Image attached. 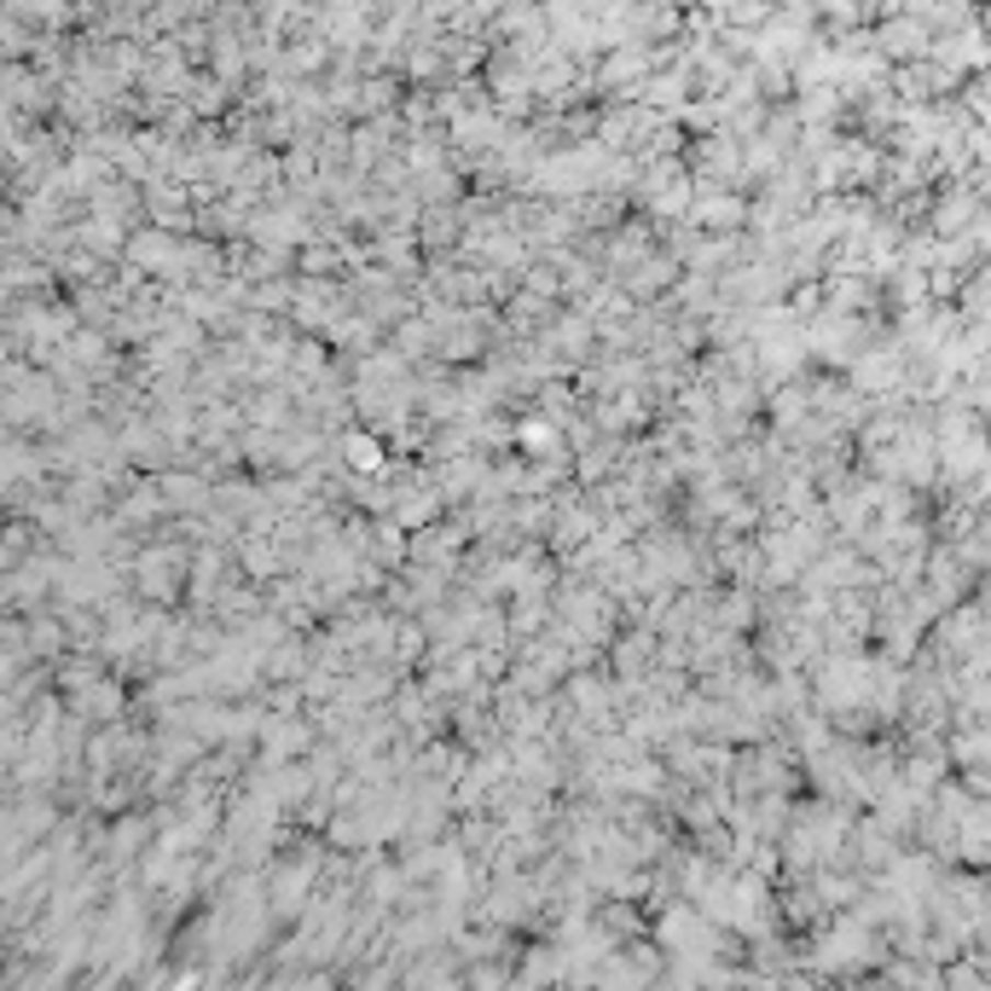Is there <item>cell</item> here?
<instances>
[{
	"instance_id": "obj_3",
	"label": "cell",
	"mask_w": 991,
	"mask_h": 991,
	"mask_svg": "<svg viewBox=\"0 0 991 991\" xmlns=\"http://www.w3.org/2000/svg\"><path fill=\"white\" fill-rule=\"evenodd\" d=\"M349 458L360 464V470H377V464H383V447H377V441H366V435H349Z\"/></svg>"
},
{
	"instance_id": "obj_1",
	"label": "cell",
	"mask_w": 991,
	"mask_h": 991,
	"mask_svg": "<svg viewBox=\"0 0 991 991\" xmlns=\"http://www.w3.org/2000/svg\"><path fill=\"white\" fill-rule=\"evenodd\" d=\"M696 220H707V227H737L742 204H737V197H707V204L696 209Z\"/></svg>"
},
{
	"instance_id": "obj_2",
	"label": "cell",
	"mask_w": 991,
	"mask_h": 991,
	"mask_svg": "<svg viewBox=\"0 0 991 991\" xmlns=\"http://www.w3.org/2000/svg\"><path fill=\"white\" fill-rule=\"evenodd\" d=\"M522 447H528V453H551V447H557V430H551V423H539V418L522 423Z\"/></svg>"
}]
</instances>
